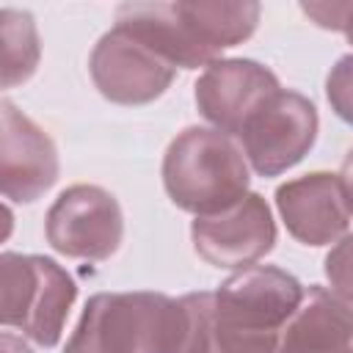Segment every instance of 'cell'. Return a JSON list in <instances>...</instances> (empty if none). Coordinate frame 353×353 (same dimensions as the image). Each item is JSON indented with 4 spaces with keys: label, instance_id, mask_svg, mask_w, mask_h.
Returning <instances> with one entry per match:
<instances>
[{
    "label": "cell",
    "instance_id": "cell-5",
    "mask_svg": "<svg viewBox=\"0 0 353 353\" xmlns=\"http://www.w3.org/2000/svg\"><path fill=\"white\" fill-rule=\"evenodd\" d=\"M303 295L306 290L292 273L276 265H251L212 292V323L248 334H281Z\"/></svg>",
    "mask_w": 353,
    "mask_h": 353
},
{
    "label": "cell",
    "instance_id": "cell-2",
    "mask_svg": "<svg viewBox=\"0 0 353 353\" xmlns=\"http://www.w3.org/2000/svg\"><path fill=\"white\" fill-rule=\"evenodd\" d=\"M251 165L243 146L212 127H188L165 149L163 188L168 199L196 218L215 215L248 196Z\"/></svg>",
    "mask_w": 353,
    "mask_h": 353
},
{
    "label": "cell",
    "instance_id": "cell-13",
    "mask_svg": "<svg viewBox=\"0 0 353 353\" xmlns=\"http://www.w3.org/2000/svg\"><path fill=\"white\" fill-rule=\"evenodd\" d=\"M276 353H353V306L325 287H309Z\"/></svg>",
    "mask_w": 353,
    "mask_h": 353
},
{
    "label": "cell",
    "instance_id": "cell-12",
    "mask_svg": "<svg viewBox=\"0 0 353 353\" xmlns=\"http://www.w3.org/2000/svg\"><path fill=\"white\" fill-rule=\"evenodd\" d=\"M116 25L174 69H199L218 61L190 30L179 3H121L116 8Z\"/></svg>",
    "mask_w": 353,
    "mask_h": 353
},
{
    "label": "cell",
    "instance_id": "cell-11",
    "mask_svg": "<svg viewBox=\"0 0 353 353\" xmlns=\"http://www.w3.org/2000/svg\"><path fill=\"white\" fill-rule=\"evenodd\" d=\"M276 210L287 232L303 245L339 243L350 223L339 174L312 171L276 188Z\"/></svg>",
    "mask_w": 353,
    "mask_h": 353
},
{
    "label": "cell",
    "instance_id": "cell-18",
    "mask_svg": "<svg viewBox=\"0 0 353 353\" xmlns=\"http://www.w3.org/2000/svg\"><path fill=\"white\" fill-rule=\"evenodd\" d=\"M325 97H328L331 110L345 124H353V52L342 55L331 66L325 77Z\"/></svg>",
    "mask_w": 353,
    "mask_h": 353
},
{
    "label": "cell",
    "instance_id": "cell-4",
    "mask_svg": "<svg viewBox=\"0 0 353 353\" xmlns=\"http://www.w3.org/2000/svg\"><path fill=\"white\" fill-rule=\"evenodd\" d=\"M320 119L312 99L279 88L243 124L237 141L259 176H279L298 165L317 141Z\"/></svg>",
    "mask_w": 353,
    "mask_h": 353
},
{
    "label": "cell",
    "instance_id": "cell-3",
    "mask_svg": "<svg viewBox=\"0 0 353 353\" xmlns=\"http://www.w3.org/2000/svg\"><path fill=\"white\" fill-rule=\"evenodd\" d=\"M77 298L74 279L50 256H0V323L22 331L41 347H55L63 336L69 309Z\"/></svg>",
    "mask_w": 353,
    "mask_h": 353
},
{
    "label": "cell",
    "instance_id": "cell-8",
    "mask_svg": "<svg viewBox=\"0 0 353 353\" xmlns=\"http://www.w3.org/2000/svg\"><path fill=\"white\" fill-rule=\"evenodd\" d=\"M190 240L207 265L243 270L273 251L276 221L268 201L259 193H248L223 212L196 218L190 226Z\"/></svg>",
    "mask_w": 353,
    "mask_h": 353
},
{
    "label": "cell",
    "instance_id": "cell-10",
    "mask_svg": "<svg viewBox=\"0 0 353 353\" xmlns=\"http://www.w3.org/2000/svg\"><path fill=\"white\" fill-rule=\"evenodd\" d=\"M0 188L8 201L30 204L58 179V149L52 138L14 102H0Z\"/></svg>",
    "mask_w": 353,
    "mask_h": 353
},
{
    "label": "cell",
    "instance_id": "cell-6",
    "mask_svg": "<svg viewBox=\"0 0 353 353\" xmlns=\"http://www.w3.org/2000/svg\"><path fill=\"white\" fill-rule=\"evenodd\" d=\"M44 234L63 256L102 262L121 245L124 215L110 190L99 185H72L47 210Z\"/></svg>",
    "mask_w": 353,
    "mask_h": 353
},
{
    "label": "cell",
    "instance_id": "cell-22",
    "mask_svg": "<svg viewBox=\"0 0 353 353\" xmlns=\"http://www.w3.org/2000/svg\"><path fill=\"white\" fill-rule=\"evenodd\" d=\"M345 36H347V41L353 44V8H350V17H347V22H345V30H342Z\"/></svg>",
    "mask_w": 353,
    "mask_h": 353
},
{
    "label": "cell",
    "instance_id": "cell-20",
    "mask_svg": "<svg viewBox=\"0 0 353 353\" xmlns=\"http://www.w3.org/2000/svg\"><path fill=\"white\" fill-rule=\"evenodd\" d=\"M339 182H342V193H345L347 210H350V215H353V149H350V152L345 154V160H342Z\"/></svg>",
    "mask_w": 353,
    "mask_h": 353
},
{
    "label": "cell",
    "instance_id": "cell-15",
    "mask_svg": "<svg viewBox=\"0 0 353 353\" xmlns=\"http://www.w3.org/2000/svg\"><path fill=\"white\" fill-rule=\"evenodd\" d=\"M3 33V88H14L33 77L41 55L36 22L28 11L3 8L0 11Z\"/></svg>",
    "mask_w": 353,
    "mask_h": 353
},
{
    "label": "cell",
    "instance_id": "cell-7",
    "mask_svg": "<svg viewBox=\"0 0 353 353\" xmlns=\"http://www.w3.org/2000/svg\"><path fill=\"white\" fill-rule=\"evenodd\" d=\"M88 72L97 91L116 105H149L165 94L176 74L174 66L119 25L94 44Z\"/></svg>",
    "mask_w": 353,
    "mask_h": 353
},
{
    "label": "cell",
    "instance_id": "cell-21",
    "mask_svg": "<svg viewBox=\"0 0 353 353\" xmlns=\"http://www.w3.org/2000/svg\"><path fill=\"white\" fill-rule=\"evenodd\" d=\"M0 353H33L25 342H22V336H14V334H3L0 336Z\"/></svg>",
    "mask_w": 353,
    "mask_h": 353
},
{
    "label": "cell",
    "instance_id": "cell-17",
    "mask_svg": "<svg viewBox=\"0 0 353 353\" xmlns=\"http://www.w3.org/2000/svg\"><path fill=\"white\" fill-rule=\"evenodd\" d=\"M323 270L331 292L353 306V234H345L339 243H334V248L325 254Z\"/></svg>",
    "mask_w": 353,
    "mask_h": 353
},
{
    "label": "cell",
    "instance_id": "cell-19",
    "mask_svg": "<svg viewBox=\"0 0 353 353\" xmlns=\"http://www.w3.org/2000/svg\"><path fill=\"white\" fill-rule=\"evenodd\" d=\"M350 8H353V0L347 3H301V11L314 19V25L325 28V30H345V22L350 17Z\"/></svg>",
    "mask_w": 353,
    "mask_h": 353
},
{
    "label": "cell",
    "instance_id": "cell-16",
    "mask_svg": "<svg viewBox=\"0 0 353 353\" xmlns=\"http://www.w3.org/2000/svg\"><path fill=\"white\" fill-rule=\"evenodd\" d=\"M281 334H248V331H232L218 328L210 323V342L207 353H276Z\"/></svg>",
    "mask_w": 353,
    "mask_h": 353
},
{
    "label": "cell",
    "instance_id": "cell-9",
    "mask_svg": "<svg viewBox=\"0 0 353 353\" xmlns=\"http://www.w3.org/2000/svg\"><path fill=\"white\" fill-rule=\"evenodd\" d=\"M279 88V77L265 63L251 58H218L199 74L193 99L212 130L237 138L248 116Z\"/></svg>",
    "mask_w": 353,
    "mask_h": 353
},
{
    "label": "cell",
    "instance_id": "cell-1",
    "mask_svg": "<svg viewBox=\"0 0 353 353\" xmlns=\"http://www.w3.org/2000/svg\"><path fill=\"white\" fill-rule=\"evenodd\" d=\"M190 306L163 292H99L88 298L63 353H188Z\"/></svg>",
    "mask_w": 353,
    "mask_h": 353
},
{
    "label": "cell",
    "instance_id": "cell-14",
    "mask_svg": "<svg viewBox=\"0 0 353 353\" xmlns=\"http://www.w3.org/2000/svg\"><path fill=\"white\" fill-rule=\"evenodd\" d=\"M196 39L218 58L223 50L243 44L259 22V3H179Z\"/></svg>",
    "mask_w": 353,
    "mask_h": 353
}]
</instances>
